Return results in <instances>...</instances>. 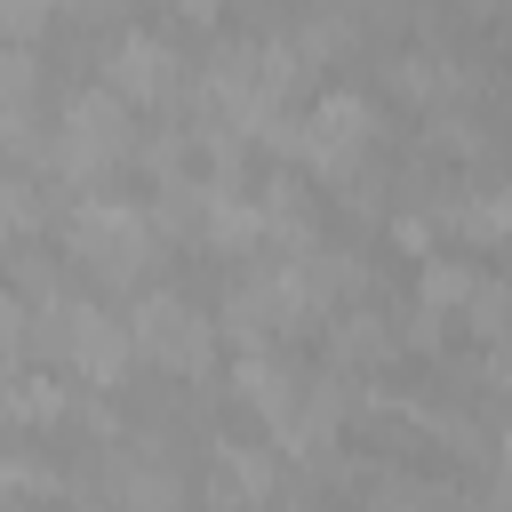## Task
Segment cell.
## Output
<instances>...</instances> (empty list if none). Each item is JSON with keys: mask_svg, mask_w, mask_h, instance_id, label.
<instances>
[{"mask_svg": "<svg viewBox=\"0 0 512 512\" xmlns=\"http://www.w3.org/2000/svg\"><path fill=\"white\" fill-rule=\"evenodd\" d=\"M344 40H352V16H336V8H304V16H288V32H280V48H288L296 64L336 56Z\"/></svg>", "mask_w": 512, "mask_h": 512, "instance_id": "obj_13", "label": "cell"}, {"mask_svg": "<svg viewBox=\"0 0 512 512\" xmlns=\"http://www.w3.org/2000/svg\"><path fill=\"white\" fill-rule=\"evenodd\" d=\"M40 24H48V8H40V0H0V40H8V48H24Z\"/></svg>", "mask_w": 512, "mask_h": 512, "instance_id": "obj_17", "label": "cell"}, {"mask_svg": "<svg viewBox=\"0 0 512 512\" xmlns=\"http://www.w3.org/2000/svg\"><path fill=\"white\" fill-rule=\"evenodd\" d=\"M0 408H8V416H24V424H48V416H64V408H72V392H64L56 376H8V384H0Z\"/></svg>", "mask_w": 512, "mask_h": 512, "instance_id": "obj_15", "label": "cell"}, {"mask_svg": "<svg viewBox=\"0 0 512 512\" xmlns=\"http://www.w3.org/2000/svg\"><path fill=\"white\" fill-rule=\"evenodd\" d=\"M136 152V128H128V104L96 80V88H72L64 104H56V136H48V168L56 176H104L112 160H128Z\"/></svg>", "mask_w": 512, "mask_h": 512, "instance_id": "obj_4", "label": "cell"}, {"mask_svg": "<svg viewBox=\"0 0 512 512\" xmlns=\"http://www.w3.org/2000/svg\"><path fill=\"white\" fill-rule=\"evenodd\" d=\"M432 144H456V152H480V120H472V112H432Z\"/></svg>", "mask_w": 512, "mask_h": 512, "instance_id": "obj_18", "label": "cell"}, {"mask_svg": "<svg viewBox=\"0 0 512 512\" xmlns=\"http://www.w3.org/2000/svg\"><path fill=\"white\" fill-rule=\"evenodd\" d=\"M128 344H136V360H152L168 376H200L208 352H216V320L184 288H144L128 304Z\"/></svg>", "mask_w": 512, "mask_h": 512, "instance_id": "obj_5", "label": "cell"}, {"mask_svg": "<svg viewBox=\"0 0 512 512\" xmlns=\"http://www.w3.org/2000/svg\"><path fill=\"white\" fill-rule=\"evenodd\" d=\"M488 384H496V392H512V328L488 344Z\"/></svg>", "mask_w": 512, "mask_h": 512, "instance_id": "obj_19", "label": "cell"}, {"mask_svg": "<svg viewBox=\"0 0 512 512\" xmlns=\"http://www.w3.org/2000/svg\"><path fill=\"white\" fill-rule=\"evenodd\" d=\"M272 480H280V456L272 448H256V440H216L208 448V504L248 512V504L272 496Z\"/></svg>", "mask_w": 512, "mask_h": 512, "instance_id": "obj_7", "label": "cell"}, {"mask_svg": "<svg viewBox=\"0 0 512 512\" xmlns=\"http://www.w3.org/2000/svg\"><path fill=\"white\" fill-rule=\"evenodd\" d=\"M448 224L472 232V240H512V184H480V192H464V200L448 208Z\"/></svg>", "mask_w": 512, "mask_h": 512, "instance_id": "obj_14", "label": "cell"}, {"mask_svg": "<svg viewBox=\"0 0 512 512\" xmlns=\"http://www.w3.org/2000/svg\"><path fill=\"white\" fill-rule=\"evenodd\" d=\"M32 344L56 352V360H64L72 376H88V384H120L128 360H136L128 312H104V304H88V296H48L40 320H32Z\"/></svg>", "mask_w": 512, "mask_h": 512, "instance_id": "obj_3", "label": "cell"}, {"mask_svg": "<svg viewBox=\"0 0 512 512\" xmlns=\"http://www.w3.org/2000/svg\"><path fill=\"white\" fill-rule=\"evenodd\" d=\"M368 136H376V104H368V88H320L304 112H280L256 144L296 152V160L320 168V176H352V168L368 160Z\"/></svg>", "mask_w": 512, "mask_h": 512, "instance_id": "obj_1", "label": "cell"}, {"mask_svg": "<svg viewBox=\"0 0 512 512\" xmlns=\"http://www.w3.org/2000/svg\"><path fill=\"white\" fill-rule=\"evenodd\" d=\"M400 96H456L464 80H472V64H456V56H432V48H408V56H392V72H384Z\"/></svg>", "mask_w": 512, "mask_h": 512, "instance_id": "obj_12", "label": "cell"}, {"mask_svg": "<svg viewBox=\"0 0 512 512\" xmlns=\"http://www.w3.org/2000/svg\"><path fill=\"white\" fill-rule=\"evenodd\" d=\"M176 40L168 32H152V24H128L112 48H104V88L128 104V96H168L176 88Z\"/></svg>", "mask_w": 512, "mask_h": 512, "instance_id": "obj_6", "label": "cell"}, {"mask_svg": "<svg viewBox=\"0 0 512 512\" xmlns=\"http://www.w3.org/2000/svg\"><path fill=\"white\" fill-rule=\"evenodd\" d=\"M464 320L496 344V336L512 328V280H480V288H472V304H464Z\"/></svg>", "mask_w": 512, "mask_h": 512, "instance_id": "obj_16", "label": "cell"}, {"mask_svg": "<svg viewBox=\"0 0 512 512\" xmlns=\"http://www.w3.org/2000/svg\"><path fill=\"white\" fill-rule=\"evenodd\" d=\"M328 352H336L344 368H376V360H392V320L368 312V304H352V312L328 320Z\"/></svg>", "mask_w": 512, "mask_h": 512, "instance_id": "obj_10", "label": "cell"}, {"mask_svg": "<svg viewBox=\"0 0 512 512\" xmlns=\"http://www.w3.org/2000/svg\"><path fill=\"white\" fill-rule=\"evenodd\" d=\"M64 248H72L96 280H136V272H152V256H160V224H152V208L120 200V192H88V200H72V216H64Z\"/></svg>", "mask_w": 512, "mask_h": 512, "instance_id": "obj_2", "label": "cell"}, {"mask_svg": "<svg viewBox=\"0 0 512 512\" xmlns=\"http://www.w3.org/2000/svg\"><path fill=\"white\" fill-rule=\"evenodd\" d=\"M336 424H344V376H304V392H296V408L272 440L320 464V448H336Z\"/></svg>", "mask_w": 512, "mask_h": 512, "instance_id": "obj_9", "label": "cell"}, {"mask_svg": "<svg viewBox=\"0 0 512 512\" xmlns=\"http://www.w3.org/2000/svg\"><path fill=\"white\" fill-rule=\"evenodd\" d=\"M472 288H480V272H472L464 256H424V272H416V312L448 320V312L472 304Z\"/></svg>", "mask_w": 512, "mask_h": 512, "instance_id": "obj_11", "label": "cell"}, {"mask_svg": "<svg viewBox=\"0 0 512 512\" xmlns=\"http://www.w3.org/2000/svg\"><path fill=\"white\" fill-rule=\"evenodd\" d=\"M496 456H504V472H512V424H504V440H496Z\"/></svg>", "mask_w": 512, "mask_h": 512, "instance_id": "obj_20", "label": "cell"}, {"mask_svg": "<svg viewBox=\"0 0 512 512\" xmlns=\"http://www.w3.org/2000/svg\"><path fill=\"white\" fill-rule=\"evenodd\" d=\"M296 392H304V368H296L288 352H272V344H248V352H240V368H232V400H248L272 432L288 424Z\"/></svg>", "mask_w": 512, "mask_h": 512, "instance_id": "obj_8", "label": "cell"}]
</instances>
